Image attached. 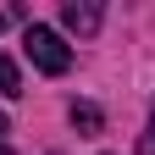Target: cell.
<instances>
[{
	"mask_svg": "<svg viewBox=\"0 0 155 155\" xmlns=\"http://www.w3.org/2000/svg\"><path fill=\"white\" fill-rule=\"evenodd\" d=\"M144 155H155V116H150V133H144Z\"/></svg>",
	"mask_w": 155,
	"mask_h": 155,
	"instance_id": "5b68a950",
	"label": "cell"
},
{
	"mask_svg": "<svg viewBox=\"0 0 155 155\" xmlns=\"http://www.w3.org/2000/svg\"><path fill=\"white\" fill-rule=\"evenodd\" d=\"M100 105H72V127H83V133H100Z\"/></svg>",
	"mask_w": 155,
	"mask_h": 155,
	"instance_id": "277c9868",
	"label": "cell"
},
{
	"mask_svg": "<svg viewBox=\"0 0 155 155\" xmlns=\"http://www.w3.org/2000/svg\"><path fill=\"white\" fill-rule=\"evenodd\" d=\"M22 45H28V55H33V67L50 72V78H61V72L72 67V50L61 45V33H55V28H39V22H33V28L22 33Z\"/></svg>",
	"mask_w": 155,
	"mask_h": 155,
	"instance_id": "6da1fadb",
	"label": "cell"
},
{
	"mask_svg": "<svg viewBox=\"0 0 155 155\" xmlns=\"http://www.w3.org/2000/svg\"><path fill=\"white\" fill-rule=\"evenodd\" d=\"M100 6H94V0H67V6H61V22L72 28V33H94V28H100Z\"/></svg>",
	"mask_w": 155,
	"mask_h": 155,
	"instance_id": "7a4b0ae2",
	"label": "cell"
},
{
	"mask_svg": "<svg viewBox=\"0 0 155 155\" xmlns=\"http://www.w3.org/2000/svg\"><path fill=\"white\" fill-rule=\"evenodd\" d=\"M0 28H6V17H0Z\"/></svg>",
	"mask_w": 155,
	"mask_h": 155,
	"instance_id": "ba28073f",
	"label": "cell"
},
{
	"mask_svg": "<svg viewBox=\"0 0 155 155\" xmlns=\"http://www.w3.org/2000/svg\"><path fill=\"white\" fill-rule=\"evenodd\" d=\"M0 144H6V116H0Z\"/></svg>",
	"mask_w": 155,
	"mask_h": 155,
	"instance_id": "8992f818",
	"label": "cell"
},
{
	"mask_svg": "<svg viewBox=\"0 0 155 155\" xmlns=\"http://www.w3.org/2000/svg\"><path fill=\"white\" fill-rule=\"evenodd\" d=\"M0 94H6V100L22 94V78H17V61H11V55H0Z\"/></svg>",
	"mask_w": 155,
	"mask_h": 155,
	"instance_id": "3957f363",
	"label": "cell"
},
{
	"mask_svg": "<svg viewBox=\"0 0 155 155\" xmlns=\"http://www.w3.org/2000/svg\"><path fill=\"white\" fill-rule=\"evenodd\" d=\"M0 155H11V150H6V144H0Z\"/></svg>",
	"mask_w": 155,
	"mask_h": 155,
	"instance_id": "52a82bcc",
	"label": "cell"
}]
</instances>
